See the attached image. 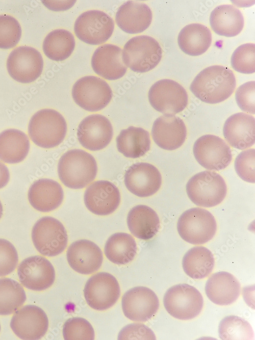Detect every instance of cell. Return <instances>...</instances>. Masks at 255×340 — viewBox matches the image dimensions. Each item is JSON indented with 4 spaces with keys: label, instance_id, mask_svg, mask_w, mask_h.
<instances>
[{
    "label": "cell",
    "instance_id": "1",
    "mask_svg": "<svg viewBox=\"0 0 255 340\" xmlns=\"http://www.w3.org/2000/svg\"><path fill=\"white\" fill-rule=\"evenodd\" d=\"M236 85L235 76L231 69L214 65L201 71L192 81L190 89L201 101L215 104L227 99L234 91Z\"/></svg>",
    "mask_w": 255,
    "mask_h": 340
},
{
    "label": "cell",
    "instance_id": "2",
    "mask_svg": "<svg viewBox=\"0 0 255 340\" xmlns=\"http://www.w3.org/2000/svg\"><path fill=\"white\" fill-rule=\"evenodd\" d=\"M97 165L89 153L74 149L64 153L59 160L58 173L61 182L68 188L82 189L95 179Z\"/></svg>",
    "mask_w": 255,
    "mask_h": 340
},
{
    "label": "cell",
    "instance_id": "3",
    "mask_svg": "<svg viewBox=\"0 0 255 340\" xmlns=\"http://www.w3.org/2000/svg\"><path fill=\"white\" fill-rule=\"evenodd\" d=\"M66 132L67 124L63 116L50 109L37 112L31 118L28 126L31 140L44 148L59 145L64 139Z\"/></svg>",
    "mask_w": 255,
    "mask_h": 340
},
{
    "label": "cell",
    "instance_id": "4",
    "mask_svg": "<svg viewBox=\"0 0 255 340\" xmlns=\"http://www.w3.org/2000/svg\"><path fill=\"white\" fill-rule=\"evenodd\" d=\"M122 56L126 66L136 72L143 73L159 63L162 50L155 39L141 35L132 38L125 44Z\"/></svg>",
    "mask_w": 255,
    "mask_h": 340
},
{
    "label": "cell",
    "instance_id": "5",
    "mask_svg": "<svg viewBox=\"0 0 255 340\" xmlns=\"http://www.w3.org/2000/svg\"><path fill=\"white\" fill-rule=\"evenodd\" d=\"M190 199L196 205L206 207L220 204L227 193V186L222 177L211 171H204L193 176L186 185Z\"/></svg>",
    "mask_w": 255,
    "mask_h": 340
},
{
    "label": "cell",
    "instance_id": "6",
    "mask_svg": "<svg viewBox=\"0 0 255 340\" xmlns=\"http://www.w3.org/2000/svg\"><path fill=\"white\" fill-rule=\"evenodd\" d=\"M177 229L184 241L193 245H200L212 239L216 232L217 224L209 211L194 207L185 211L181 215Z\"/></svg>",
    "mask_w": 255,
    "mask_h": 340
},
{
    "label": "cell",
    "instance_id": "7",
    "mask_svg": "<svg viewBox=\"0 0 255 340\" xmlns=\"http://www.w3.org/2000/svg\"><path fill=\"white\" fill-rule=\"evenodd\" d=\"M163 304L167 312L181 320L194 319L201 312L203 299L199 291L186 283L170 287L165 293Z\"/></svg>",
    "mask_w": 255,
    "mask_h": 340
},
{
    "label": "cell",
    "instance_id": "8",
    "mask_svg": "<svg viewBox=\"0 0 255 340\" xmlns=\"http://www.w3.org/2000/svg\"><path fill=\"white\" fill-rule=\"evenodd\" d=\"M32 239L37 250L44 256L52 257L61 253L66 248L68 236L65 228L57 219L46 216L34 225Z\"/></svg>",
    "mask_w": 255,
    "mask_h": 340
},
{
    "label": "cell",
    "instance_id": "9",
    "mask_svg": "<svg viewBox=\"0 0 255 340\" xmlns=\"http://www.w3.org/2000/svg\"><path fill=\"white\" fill-rule=\"evenodd\" d=\"M72 96L75 102L83 109L96 112L110 102L112 91L104 80L95 76H84L73 85Z\"/></svg>",
    "mask_w": 255,
    "mask_h": 340
},
{
    "label": "cell",
    "instance_id": "10",
    "mask_svg": "<svg viewBox=\"0 0 255 340\" xmlns=\"http://www.w3.org/2000/svg\"><path fill=\"white\" fill-rule=\"evenodd\" d=\"M148 100L153 108L164 115H173L185 109L188 97L185 88L176 82L163 79L156 82L148 91Z\"/></svg>",
    "mask_w": 255,
    "mask_h": 340
},
{
    "label": "cell",
    "instance_id": "11",
    "mask_svg": "<svg viewBox=\"0 0 255 340\" xmlns=\"http://www.w3.org/2000/svg\"><path fill=\"white\" fill-rule=\"evenodd\" d=\"M114 28L113 19L103 11L95 10L81 14L74 25L76 37L91 45H98L107 41L112 35Z\"/></svg>",
    "mask_w": 255,
    "mask_h": 340
},
{
    "label": "cell",
    "instance_id": "12",
    "mask_svg": "<svg viewBox=\"0 0 255 340\" xmlns=\"http://www.w3.org/2000/svg\"><path fill=\"white\" fill-rule=\"evenodd\" d=\"M84 294L90 307L97 310H104L116 303L120 295V289L118 281L113 275L107 272H99L88 280Z\"/></svg>",
    "mask_w": 255,
    "mask_h": 340
},
{
    "label": "cell",
    "instance_id": "13",
    "mask_svg": "<svg viewBox=\"0 0 255 340\" xmlns=\"http://www.w3.org/2000/svg\"><path fill=\"white\" fill-rule=\"evenodd\" d=\"M193 152L197 162L209 170H223L232 159L228 145L224 140L213 135H203L197 139Z\"/></svg>",
    "mask_w": 255,
    "mask_h": 340
},
{
    "label": "cell",
    "instance_id": "14",
    "mask_svg": "<svg viewBox=\"0 0 255 340\" xmlns=\"http://www.w3.org/2000/svg\"><path fill=\"white\" fill-rule=\"evenodd\" d=\"M43 67L42 57L37 49L21 46L13 49L8 56L7 68L9 75L21 83L35 81L41 75Z\"/></svg>",
    "mask_w": 255,
    "mask_h": 340
},
{
    "label": "cell",
    "instance_id": "15",
    "mask_svg": "<svg viewBox=\"0 0 255 340\" xmlns=\"http://www.w3.org/2000/svg\"><path fill=\"white\" fill-rule=\"evenodd\" d=\"M13 332L20 339L41 338L48 328V319L44 311L34 305H27L15 311L10 322Z\"/></svg>",
    "mask_w": 255,
    "mask_h": 340
},
{
    "label": "cell",
    "instance_id": "16",
    "mask_svg": "<svg viewBox=\"0 0 255 340\" xmlns=\"http://www.w3.org/2000/svg\"><path fill=\"white\" fill-rule=\"evenodd\" d=\"M122 309L129 319L146 322L157 313L159 300L151 289L142 286H136L126 291L122 298Z\"/></svg>",
    "mask_w": 255,
    "mask_h": 340
},
{
    "label": "cell",
    "instance_id": "17",
    "mask_svg": "<svg viewBox=\"0 0 255 340\" xmlns=\"http://www.w3.org/2000/svg\"><path fill=\"white\" fill-rule=\"evenodd\" d=\"M19 281L26 288L36 291L51 286L55 279V271L51 263L44 257L35 255L25 258L17 268Z\"/></svg>",
    "mask_w": 255,
    "mask_h": 340
},
{
    "label": "cell",
    "instance_id": "18",
    "mask_svg": "<svg viewBox=\"0 0 255 340\" xmlns=\"http://www.w3.org/2000/svg\"><path fill=\"white\" fill-rule=\"evenodd\" d=\"M113 135L112 124L105 116L92 114L85 117L77 129L78 139L83 147L96 151L105 148Z\"/></svg>",
    "mask_w": 255,
    "mask_h": 340
},
{
    "label": "cell",
    "instance_id": "19",
    "mask_svg": "<svg viewBox=\"0 0 255 340\" xmlns=\"http://www.w3.org/2000/svg\"><path fill=\"white\" fill-rule=\"evenodd\" d=\"M124 184L133 194L145 197L155 194L160 188L162 176L159 170L147 163H137L130 166L124 175Z\"/></svg>",
    "mask_w": 255,
    "mask_h": 340
},
{
    "label": "cell",
    "instance_id": "20",
    "mask_svg": "<svg viewBox=\"0 0 255 340\" xmlns=\"http://www.w3.org/2000/svg\"><path fill=\"white\" fill-rule=\"evenodd\" d=\"M84 202L91 213L100 216L113 213L120 202L119 189L108 180H97L88 187L84 194Z\"/></svg>",
    "mask_w": 255,
    "mask_h": 340
},
{
    "label": "cell",
    "instance_id": "21",
    "mask_svg": "<svg viewBox=\"0 0 255 340\" xmlns=\"http://www.w3.org/2000/svg\"><path fill=\"white\" fill-rule=\"evenodd\" d=\"M151 136L160 147L173 150L180 147L184 143L187 128L180 117L173 115H163L154 121Z\"/></svg>",
    "mask_w": 255,
    "mask_h": 340
},
{
    "label": "cell",
    "instance_id": "22",
    "mask_svg": "<svg viewBox=\"0 0 255 340\" xmlns=\"http://www.w3.org/2000/svg\"><path fill=\"white\" fill-rule=\"evenodd\" d=\"M67 259L70 267L82 274H90L97 271L103 260L100 248L87 240H80L72 243L67 250Z\"/></svg>",
    "mask_w": 255,
    "mask_h": 340
},
{
    "label": "cell",
    "instance_id": "23",
    "mask_svg": "<svg viewBox=\"0 0 255 340\" xmlns=\"http://www.w3.org/2000/svg\"><path fill=\"white\" fill-rule=\"evenodd\" d=\"M122 50L118 46L105 44L99 46L91 58V66L94 71L108 80H116L122 77L127 70L123 63Z\"/></svg>",
    "mask_w": 255,
    "mask_h": 340
},
{
    "label": "cell",
    "instance_id": "24",
    "mask_svg": "<svg viewBox=\"0 0 255 340\" xmlns=\"http://www.w3.org/2000/svg\"><path fill=\"white\" fill-rule=\"evenodd\" d=\"M223 135L233 147L243 150L255 142V119L249 114L237 113L229 117L223 126Z\"/></svg>",
    "mask_w": 255,
    "mask_h": 340
},
{
    "label": "cell",
    "instance_id": "25",
    "mask_svg": "<svg viewBox=\"0 0 255 340\" xmlns=\"http://www.w3.org/2000/svg\"><path fill=\"white\" fill-rule=\"evenodd\" d=\"M152 12L145 4L134 1L124 3L118 8L115 21L124 32L140 33L146 30L152 21Z\"/></svg>",
    "mask_w": 255,
    "mask_h": 340
},
{
    "label": "cell",
    "instance_id": "26",
    "mask_svg": "<svg viewBox=\"0 0 255 340\" xmlns=\"http://www.w3.org/2000/svg\"><path fill=\"white\" fill-rule=\"evenodd\" d=\"M205 292L213 303L228 305L235 302L241 293L240 282L233 274L224 271L213 274L208 279Z\"/></svg>",
    "mask_w": 255,
    "mask_h": 340
},
{
    "label": "cell",
    "instance_id": "27",
    "mask_svg": "<svg viewBox=\"0 0 255 340\" xmlns=\"http://www.w3.org/2000/svg\"><path fill=\"white\" fill-rule=\"evenodd\" d=\"M64 192L61 185L56 181L41 178L30 187L28 200L35 210L48 212L58 207L62 203Z\"/></svg>",
    "mask_w": 255,
    "mask_h": 340
},
{
    "label": "cell",
    "instance_id": "28",
    "mask_svg": "<svg viewBox=\"0 0 255 340\" xmlns=\"http://www.w3.org/2000/svg\"><path fill=\"white\" fill-rule=\"evenodd\" d=\"M127 224L131 232L137 238L147 240L158 232L160 224L156 212L145 205H138L129 212Z\"/></svg>",
    "mask_w": 255,
    "mask_h": 340
},
{
    "label": "cell",
    "instance_id": "29",
    "mask_svg": "<svg viewBox=\"0 0 255 340\" xmlns=\"http://www.w3.org/2000/svg\"><path fill=\"white\" fill-rule=\"evenodd\" d=\"M210 23L217 34L227 37L238 35L244 27V18L241 11L232 5L216 7L211 13Z\"/></svg>",
    "mask_w": 255,
    "mask_h": 340
},
{
    "label": "cell",
    "instance_id": "30",
    "mask_svg": "<svg viewBox=\"0 0 255 340\" xmlns=\"http://www.w3.org/2000/svg\"><path fill=\"white\" fill-rule=\"evenodd\" d=\"M177 42L180 49L191 56L203 54L212 42V34L206 26L200 23H191L184 27L180 32Z\"/></svg>",
    "mask_w": 255,
    "mask_h": 340
},
{
    "label": "cell",
    "instance_id": "31",
    "mask_svg": "<svg viewBox=\"0 0 255 340\" xmlns=\"http://www.w3.org/2000/svg\"><path fill=\"white\" fill-rule=\"evenodd\" d=\"M30 149L29 138L16 129H8L0 133V160L8 164L18 163L24 160Z\"/></svg>",
    "mask_w": 255,
    "mask_h": 340
},
{
    "label": "cell",
    "instance_id": "32",
    "mask_svg": "<svg viewBox=\"0 0 255 340\" xmlns=\"http://www.w3.org/2000/svg\"><path fill=\"white\" fill-rule=\"evenodd\" d=\"M119 152L129 158H138L150 149V140L148 132L141 127L130 126L122 129L116 138Z\"/></svg>",
    "mask_w": 255,
    "mask_h": 340
},
{
    "label": "cell",
    "instance_id": "33",
    "mask_svg": "<svg viewBox=\"0 0 255 340\" xmlns=\"http://www.w3.org/2000/svg\"><path fill=\"white\" fill-rule=\"evenodd\" d=\"M215 259L212 252L203 246H195L184 255L182 265L185 273L193 279L207 277L212 272Z\"/></svg>",
    "mask_w": 255,
    "mask_h": 340
},
{
    "label": "cell",
    "instance_id": "34",
    "mask_svg": "<svg viewBox=\"0 0 255 340\" xmlns=\"http://www.w3.org/2000/svg\"><path fill=\"white\" fill-rule=\"evenodd\" d=\"M107 258L117 265H126L136 255L137 247L134 238L125 232L113 234L107 240L104 248Z\"/></svg>",
    "mask_w": 255,
    "mask_h": 340
},
{
    "label": "cell",
    "instance_id": "35",
    "mask_svg": "<svg viewBox=\"0 0 255 340\" xmlns=\"http://www.w3.org/2000/svg\"><path fill=\"white\" fill-rule=\"evenodd\" d=\"M75 47L73 35L64 29H57L45 37L43 43V50L49 59L63 61L72 53Z\"/></svg>",
    "mask_w": 255,
    "mask_h": 340
},
{
    "label": "cell",
    "instance_id": "36",
    "mask_svg": "<svg viewBox=\"0 0 255 340\" xmlns=\"http://www.w3.org/2000/svg\"><path fill=\"white\" fill-rule=\"evenodd\" d=\"M26 295L22 285L9 278L0 279V315H9L25 302Z\"/></svg>",
    "mask_w": 255,
    "mask_h": 340
},
{
    "label": "cell",
    "instance_id": "37",
    "mask_svg": "<svg viewBox=\"0 0 255 340\" xmlns=\"http://www.w3.org/2000/svg\"><path fill=\"white\" fill-rule=\"evenodd\" d=\"M218 333L219 337L223 340H251L254 337L250 324L236 316L224 318L219 323Z\"/></svg>",
    "mask_w": 255,
    "mask_h": 340
},
{
    "label": "cell",
    "instance_id": "38",
    "mask_svg": "<svg viewBox=\"0 0 255 340\" xmlns=\"http://www.w3.org/2000/svg\"><path fill=\"white\" fill-rule=\"evenodd\" d=\"M255 44H243L238 47L231 57V65L236 71L250 74L255 71Z\"/></svg>",
    "mask_w": 255,
    "mask_h": 340
},
{
    "label": "cell",
    "instance_id": "39",
    "mask_svg": "<svg viewBox=\"0 0 255 340\" xmlns=\"http://www.w3.org/2000/svg\"><path fill=\"white\" fill-rule=\"evenodd\" d=\"M63 335L65 340H93L94 331L91 324L80 317L68 319L63 327Z\"/></svg>",
    "mask_w": 255,
    "mask_h": 340
},
{
    "label": "cell",
    "instance_id": "40",
    "mask_svg": "<svg viewBox=\"0 0 255 340\" xmlns=\"http://www.w3.org/2000/svg\"><path fill=\"white\" fill-rule=\"evenodd\" d=\"M21 36L18 21L9 15H0V48L9 49L15 46Z\"/></svg>",
    "mask_w": 255,
    "mask_h": 340
},
{
    "label": "cell",
    "instance_id": "41",
    "mask_svg": "<svg viewBox=\"0 0 255 340\" xmlns=\"http://www.w3.org/2000/svg\"><path fill=\"white\" fill-rule=\"evenodd\" d=\"M255 150L249 149L240 152L235 161V169L238 176L243 180L255 182Z\"/></svg>",
    "mask_w": 255,
    "mask_h": 340
},
{
    "label": "cell",
    "instance_id": "42",
    "mask_svg": "<svg viewBox=\"0 0 255 340\" xmlns=\"http://www.w3.org/2000/svg\"><path fill=\"white\" fill-rule=\"evenodd\" d=\"M18 261V253L13 245L7 240L0 239V276L13 272Z\"/></svg>",
    "mask_w": 255,
    "mask_h": 340
},
{
    "label": "cell",
    "instance_id": "43",
    "mask_svg": "<svg viewBox=\"0 0 255 340\" xmlns=\"http://www.w3.org/2000/svg\"><path fill=\"white\" fill-rule=\"evenodd\" d=\"M239 107L244 112L254 114L255 82H246L238 88L235 94Z\"/></svg>",
    "mask_w": 255,
    "mask_h": 340
},
{
    "label": "cell",
    "instance_id": "44",
    "mask_svg": "<svg viewBox=\"0 0 255 340\" xmlns=\"http://www.w3.org/2000/svg\"><path fill=\"white\" fill-rule=\"evenodd\" d=\"M118 339L155 340L154 332L147 326L140 323H132L124 326L119 332Z\"/></svg>",
    "mask_w": 255,
    "mask_h": 340
},
{
    "label": "cell",
    "instance_id": "45",
    "mask_svg": "<svg viewBox=\"0 0 255 340\" xmlns=\"http://www.w3.org/2000/svg\"><path fill=\"white\" fill-rule=\"evenodd\" d=\"M43 4L49 10L65 11L71 8L76 1H42Z\"/></svg>",
    "mask_w": 255,
    "mask_h": 340
},
{
    "label": "cell",
    "instance_id": "46",
    "mask_svg": "<svg viewBox=\"0 0 255 340\" xmlns=\"http://www.w3.org/2000/svg\"><path fill=\"white\" fill-rule=\"evenodd\" d=\"M10 179L9 171L7 167L0 162V189L5 187Z\"/></svg>",
    "mask_w": 255,
    "mask_h": 340
},
{
    "label": "cell",
    "instance_id": "47",
    "mask_svg": "<svg viewBox=\"0 0 255 340\" xmlns=\"http://www.w3.org/2000/svg\"><path fill=\"white\" fill-rule=\"evenodd\" d=\"M3 205L1 203V201L0 200V219L2 218V216L3 215Z\"/></svg>",
    "mask_w": 255,
    "mask_h": 340
},
{
    "label": "cell",
    "instance_id": "48",
    "mask_svg": "<svg viewBox=\"0 0 255 340\" xmlns=\"http://www.w3.org/2000/svg\"><path fill=\"white\" fill-rule=\"evenodd\" d=\"M0 330H1V325H0Z\"/></svg>",
    "mask_w": 255,
    "mask_h": 340
}]
</instances>
